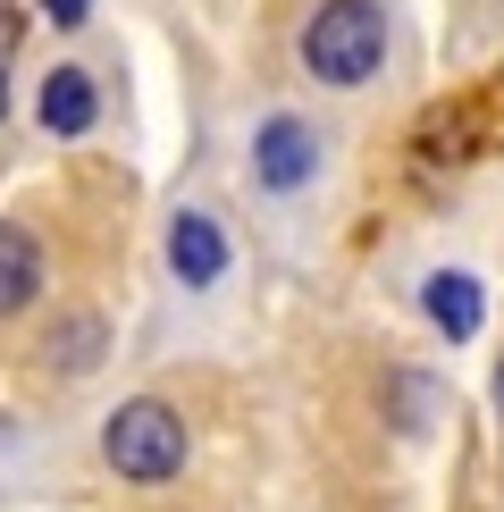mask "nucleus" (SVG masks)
<instances>
[{"instance_id": "nucleus-1", "label": "nucleus", "mask_w": 504, "mask_h": 512, "mask_svg": "<svg viewBox=\"0 0 504 512\" xmlns=\"http://www.w3.org/2000/svg\"><path fill=\"white\" fill-rule=\"evenodd\" d=\"M378 59H387V17H378L370 0H328V9H311L303 68L320 84H370Z\"/></svg>"}, {"instance_id": "nucleus-2", "label": "nucleus", "mask_w": 504, "mask_h": 512, "mask_svg": "<svg viewBox=\"0 0 504 512\" xmlns=\"http://www.w3.org/2000/svg\"><path fill=\"white\" fill-rule=\"evenodd\" d=\"M101 454H110V471L118 479H177L185 471V420L168 412L160 395H135V403H118L110 412V429H101Z\"/></svg>"}, {"instance_id": "nucleus-3", "label": "nucleus", "mask_w": 504, "mask_h": 512, "mask_svg": "<svg viewBox=\"0 0 504 512\" xmlns=\"http://www.w3.org/2000/svg\"><path fill=\"white\" fill-rule=\"evenodd\" d=\"M311 168H320V135H311L303 118H269L261 135H252V177H261L269 194H294Z\"/></svg>"}, {"instance_id": "nucleus-4", "label": "nucleus", "mask_w": 504, "mask_h": 512, "mask_svg": "<svg viewBox=\"0 0 504 512\" xmlns=\"http://www.w3.org/2000/svg\"><path fill=\"white\" fill-rule=\"evenodd\" d=\"M168 269H177L185 286H210V277L227 269V244H219V227H210L202 210H177V227H168Z\"/></svg>"}, {"instance_id": "nucleus-5", "label": "nucleus", "mask_w": 504, "mask_h": 512, "mask_svg": "<svg viewBox=\"0 0 504 512\" xmlns=\"http://www.w3.org/2000/svg\"><path fill=\"white\" fill-rule=\"evenodd\" d=\"M34 286H42V252H34V236H26V227H0V319L26 311Z\"/></svg>"}, {"instance_id": "nucleus-6", "label": "nucleus", "mask_w": 504, "mask_h": 512, "mask_svg": "<svg viewBox=\"0 0 504 512\" xmlns=\"http://www.w3.org/2000/svg\"><path fill=\"white\" fill-rule=\"evenodd\" d=\"M42 126L51 135H84L93 126V76L84 68H51V84H42Z\"/></svg>"}, {"instance_id": "nucleus-7", "label": "nucleus", "mask_w": 504, "mask_h": 512, "mask_svg": "<svg viewBox=\"0 0 504 512\" xmlns=\"http://www.w3.org/2000/svg\"><path fill=\"white\" fill-rule=\"evenodd\" d=\"M420 303H429V319L446 336H471L479 328V277H462V269H437L429 286H420Z\"/></svg>"}, {"instance_id": "nucleus-8", "label": "nucleus", "mask_w": 504, "mask_h": 512, "mask_svg": "<svg viewBox=\"0 0 504 512\" xmlns=\"http://www.w3.org/2000/svg\"><path fill=\"white\" fill-rule=\"evenodd\" d=\"M42 9H51V26H84V17H93V0H42Z\"/></svg>"}, {"instance_id": "nucleus-9", "label": "nucleus", "mask_w": 504, "mask_h": 512, "mask_svg": "<svg viewBox=\"0 0 504 512\" xmlns=\"http://www.w3.org/2000/svg\"><path fill=\"white\" fill-rule=\"evenodd\" d=\"M0 51H9V0H0Z\"/></svg>"}, {"instance_id": "nucleus-10", "label": "nucleus", "mask_w": 504, "mask_h": 512, "mask_svg": "<svg viewBox=\"0 0 504 512\" xmlns=\"http://www.w3.org/2000/svg\"><path fill=\"white\" fill-rule=\"evenodd\" d=\"M496 403H504V370H496Z\"/></svg>"}, {"instance_id": "nucleus-11", "label": "nucleus", "mask_w": 504, "mask_h": 512, "mask_svg": "<svg viewBox=\"0 0 504 512\" xmlns=\"http://www.w3.org/2000/svg\"><path fill=\"white\" fill-rule=\"evenodd\" d=\"M0 110H9V84H0Z\"/></svg>"}]
</instances>
